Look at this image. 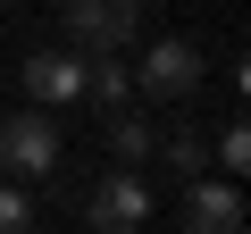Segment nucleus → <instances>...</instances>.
<instances>
[{"label":"nucleus","mask_w":251,"mask_h":234,"mask_svg":"<svg viewBox=\"0 0 251 234\" xmlns=\"http://www.w3.org/2000/svg\"><path fill=\"white\" fill-rule=\"evenodd\" d=\"M50 167H59V126H50V109L0 117V176H50Z\"/></svg>","instance_id":"1"},{"label":"nucleus","mask_w":251,"mask_h":234,"mask_svg":"<svg viewBox=\"0 0 251 234\" xmlns=\"http://www.w3.org/2000/svg\"><path fill=\"white\" fill-rule=\"evenodd\" d=\"M84 217H92V234H134V226L151 217V184H143V167L92 176V192H84Z\"/></svg>","instance_id":"2"},{"label":"nucleus","mask_w":251,"mask_h":234,"mask_svg":"<svg viewBox=\"0 0 251 234\" xmlns=\"http://www.w3.org/2000/svg\"><path fill=\"white\" fill-rule=\"evenodd\" d=\"M143 25V0H67V34L75 50H126Z\"/></svg>","instance_id":"3"},{"label":"nucleus","mask_w":251,"mask_h":234,"mask_svg":"<svg viewBox=\"0 0 251 234\" xmlns=\"http://www.w3.org/2000/svg\"><path fill=\"white\" fill-rule=\"evenodd\" d=\"M134 84L151 100H193L201 92V42H151L143 67H134Z\"/></svg>","instance_id":"4"},{"label":"nucleus","mask_w":251,"mask_h":234,"mask_svg":"<svg viewBox=\"0 0 251 234\" xmlns=\"http://www.w3.org/2000/svg\"><path fill=\"white\" fill-rule=\"evenodd\" d=\"M184 234H243V184L234 176H184Z\"/></svg>","instance_id":"5"},{"label":"nucleus","mask_w":251,"mask_h":234,"mask_svg":"<svg viewBox=\"0 0 251 234\" xmlns=\"http://www.w3.org/2000/svg\"><path fill=\"white\" fill-rule=\"evenodd\" d=\"M25 92H34V109L84 100V50H34L25 59Z\"/></svg>","instance_id":"6"},{"label":"nucleus","mask_w":251,"mask_h":234,"mask_svg":"<svg viewBox=\"0 0 251 234\" xmlns=\"http://www.w3.org/2000/svg\"><path fill=\"white\" fill-rule=\"evenodd\" d=\"M109 142H117V159H126V167H143V159L159 151V134H151V117H143V109H134V117L109 109Z\"/></svg>","instance_id":"7"},{"label":"nucleus","mask_w":251,"mask_h":234,"mask_svg":"<svg viewBox=\"0 0 251 234\" xmlns=\"http://www.w3.org/2000/svg\"><path fill=\"white\" fill-rule=\"evenodd\" d=\"M25 226H34V201L17 184H0V234H25Z\"/></svg>","instance_id":"8"},{"label":"nucleus","mask_w":251,"mask_h":234,"mask_svg":"<svg viewBox=\"0 0 251 234\" xmlns=\"http://www.w3.org/2000/svg\"><path fill=\"white\" fill-rule=\"evenodd\" d=\"M218 167H226V176H243V167H251V134H243V126H226V134H218Z\"/></svg>","instance_id":"9"},{"label":"nucleus","mask_w":251,"mask_h":234,"mask_svg":"<svg viewBox=\"0 0 251 234\" xmlns=\"http://www.w3.org/2000/svg\"><path fill=\"white\" fill-rule=\"evenodd\" d=\"M168 167H184V176H201V134H168Z\"/></svg>","instance_id":"10"}]
</instances>
